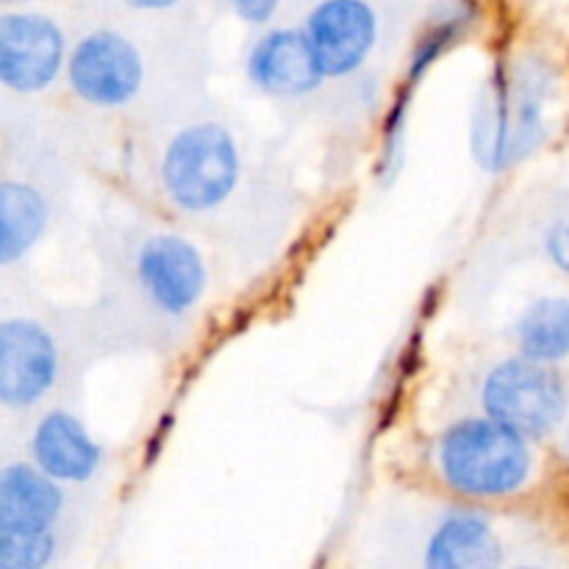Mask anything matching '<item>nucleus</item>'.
<instances>
[{
  "mask_svg": "<svg viewBox=\"0 0 569 569\" xmlns=\"http://www.w3.org/2000/svg\"><path fill=\"white\" fill-rule=\"evenodd\" d=\"M476 20V9L470 0H439L428 17L422 37L417 39V48L409 61V83H417L428 72V67L453 48Z\"/></svg>",
  "mask_w": 569,
  "mask_h": 569,
  "instance_id": "16",
  "label": "nucleus"
},
{
  "mask_svg": "<svg viewBox=\"0 0 569 569\" xmlns=\"http://www.w3.org/2000/svg\"><path fill=\"white\" fill-rule=\"evenodd\" d=\"M248 78L256 89L276 98H303L326 81V72L306 39V31L276 28L250 48Z\"/></svg>",
  "mask_w": 569,
  "mask_h": 569,
  "instance_id": "10",
  "label": "nucleus"
},
{
  "mask_svg": "<svg viewBox=\"0 0 569 569\" xmlns=\"http://www.w3.org/2000/svg\"><path fill=\"white\" fill-rule=\"evenodd\" d=\"M11 3H22V0H0V6H11Z\"/></svg>",
  "mask_w": 569,
  "mask_h": 569,
  "instance_id": "21",
  "label": "nucleus"
},
{
  "mask_svg": "<svg viewBox=\"0 0 569 569\" xmlns=\"http://www.w3.org/2000/svg\"><path fill=\"white\" fill-rule=\"evenodd\" d=\"M517 342L526 359L559 361L569 353V300L545 298L528 306L517 322Z\"/></svg>",
  "mask_w": 569,
  "mask_h": 569,
  "instance_id": "15",
  "label": "nucleus"
},
{
  "mask_svg": "<svg viewBox=\"0 0 569 569\" xmlns=\"http://www.w3.org/2000/svg\"><path fill=\"white\" fill-rule=\"evenodd\" d=\"M228 3H231L233 14L239 20L250 22V26H264V22L272 20L281 0H228Z\"/></svg>",
  "mask_w": 569,
  "mask_h": 569,
  "instance_id": "18",
  "label": "nucleus"
},
{
  "mask_svg": "<svg viewBox=\"0 0 569 569\" xmlns=\"http://www.w3.org/2000/svg\"><path fill=\"white\" fill-rule=\"evenodd\" d=\"M306 39L326 78H345L370 59L378 17L367 0H322L306 22Z\"/></svg>",
  "mask_w": 569,
  "mask_h": 569,
  "instance_id": "9",
  "label": "nucleus"
},
{
  "mask_svg": "<svg viewBox=\"0 0 569 569\" xmlns=\"http://www.w3.org/2000/svg\"><path fill=\"white\" fill-rule=\"evenodd\" d=\"M67 61L64 31L33 11L0 14V83L11 92L33 94L59 78Z\"/></svg>",
  "mask_w": 569,
  "mask_h": 569,
  "instance_id": "6",
  "label": "nucleus"
},
{
  "mask_svg": "<svg viewBox=\"0 0 569 569\" xmlns=\"http://www.w3.org/2000/svg\"><path fill=\"white\" fill-rule=\"evenodd\" d=\"M56 553L50 531H9L0 528V569H42Z\"/></svg>",
  "mask_w": 569,
  "mask_h": 569,
  "instance_id": "17",
  "label": "nucleus"
},
{
  "mask_svg": "<svg viewBox=\"0 0 569 569\" xmlns=\"http://www.w3.org/2000/svg\"><path fill=\"white\" fill-rule=\"evenodd\" d=\"M64 509L61 483L37 465H9L0 470V528L50 531Z\"/></svg>",
  "mask_w": 569,
  "mask_h": 569,
  "instance_id": "12",
  "label": "nucleus"
},
{
  "mask_svg": "<svg viewBox=\"0 0 569 569\" xmlns=\"http://www.w3.org/2000/svg\"><path fill=\"white\" fill-rule=\"evenodd\" d=\"M137 278L153 309L183 317L203 298L209 270L189 239L178 233H153L137 253Z\"/></svg>",
  "mask_w": 569,
  "mask_h": 569,
  "instance_id": "7",
  "label": "nucleus"
},
{
  "mask_svg": "<svg viewBox=\"0 0 569 569\" xmlns=\"http://www.w3.org/2000/svg\"><path fill=\"white\" fill-rule=\"evenodd\" d=\"M550 78L537 61L498 72L478 100L472 150L478 164L498 172L531 153L545 131Z\"/></svg>",
  "mask_w": 569,
  "mask_h": 569,
  "instance_id": "1",
  "label": "nucleus"
},
{
  "mask_svg": "<svg viewBox=\"0 0 569 569\" xmlns=\"http://www.w3.org/2000/svg\"><path fill=\"white\" fill-rule=\"evenodd\" d=\"M483 411L526 439L553 431L567 409V392L553 370L533 359H509L483 381Z\"/></svg>",
  "mask_w": 569,
  "mask_h": 569,
  "instance_id": "4",
  "label": "nucleus"
},
{
  "mask_svg": "<svg viewBox=\"0 0 569 569\" xmlns=\"http://www.w3.org/2000/svg\"><path fill=\"white\" fill-rule=\"evenodd\" d=\"M431 569H492L500 565V545L481 515L456 511L439 522L426 548Z\"/></svg>",
  "mask_w": 569,
  "mask_h": 569,
  "instance_id": "13",
  "label": "nucleus"
},
{
  "mask_svg": "<svg viewBox=\"0 0 569 569\" xmlns=\"http://www.w3.org/2000/svg\"><path fill=\"white\" fill-rule=\"evenodd\" d=\"M48 228V203L31 183H0V267L20 261Z\"/></svg>",
  "mask_w": 569,
  "mask_h": 569,
  "instance_id": "14",
  "label": "nucleus"
},
{
  "mask_svg": "<svg viewBox=\"0 0 569 569\" xmlns=\"http://www.w3.org/2000/svg\"><path fill=\"white\" fill-rule=\"evenodd\" d=\"M439 470L453 492L500 498L526 483L531 453L526 437L492 417H470L448 428L439 445Z\"/></svg>",
  "mask_w": 569,
  "mask_h": 569,
  "instance_id": "2",
  "label": "nucleus"
},
{
  "mask_svg": "<svg viewBox=\"0 0 569 569\" xmlns=\"http://www.w3.org/2000/svg\"><path fill=\"white\" fill-rule=\"evenodd\" d=\"M239 148L220 122H194L167 142L161 187L167 200L187 214H206L226 203L239 183Z\"/></svg>",
  "mask_w": 569,
  "mask_h": 569,
  "instance_id": "3",
  "label": "nucleus"
},
{
  "mask_svg": "<svg viewBox=\"0 0 569 569\" xmlns=\"http://www.w3.org/2000/svg\"><path fill=\"white\" fill-rule=\"evenodd\" d=\"M122 3H128L131 9H142V11H164V9H172V6H178L181 0H122Z\"/></svg>",
  "mask_w": 569,
  "mask_h": 569,
  "instance_id": "20",
  "label": "nucleus"
},
{
  "mask_svg": "<svg viewBox=\"0 0 569 569\" xmlns=\"http://www.w3.org/2000/svg\"><path fill=\"white\" fill-rule=\"evenodd\" d=\"M67 83L81 103L120 109L144 83V59L137 44L117 31H92L67 56Z\"/></svg>",
  "mask_w": 569,
  "mask_h": 569,
  "instance_id": "5",
  "label": "nucleus"
},
{
  "mask_svg": "<svg viewBox=\"0 0 569 569\" xmlns=\"http://www.w3.org/2000/svg\"><path fill=\"white\" fill-rule=\"evenodd\" d=\"M56 339L33 320L0 322V406L31 409L59 378Z\"/></svg>",
  "mask_w": 569,
  "mask_h": 569,
  "instance_id": "8",
  "label": "nucleus"
},
{
  "mask_svg": "<svg viewBox=\"0 0 569 569\" xmlns=\"http://www.w3.org/2000/svg\"><path fill=\"white\" fill-rule=\"evenodd\" d=\"M548 253L561 270L569 272V222L565 226H556L548 237Z\"/></svg>",
  "mask_w": 569,
  "mask_h": 569,
  "instance_id": "19",
  "label": "nucleus"
},
{
  "mask_svg": "<svg viewBox=\"0 0 569 569\" xmlns=\"http://www.w3.org/2000/svg\"><path fill=\"white\" fill-rule=\"evenodd\" d=\"M31 459L53 481L83 483L103 465V448L76 415L50 411L33 428Z\"/></svg>",
  "mask_w": 569,
  "mask_h": 569,
  "instance_id": "11",
  "label": "nucleus"
}]
</instances>
